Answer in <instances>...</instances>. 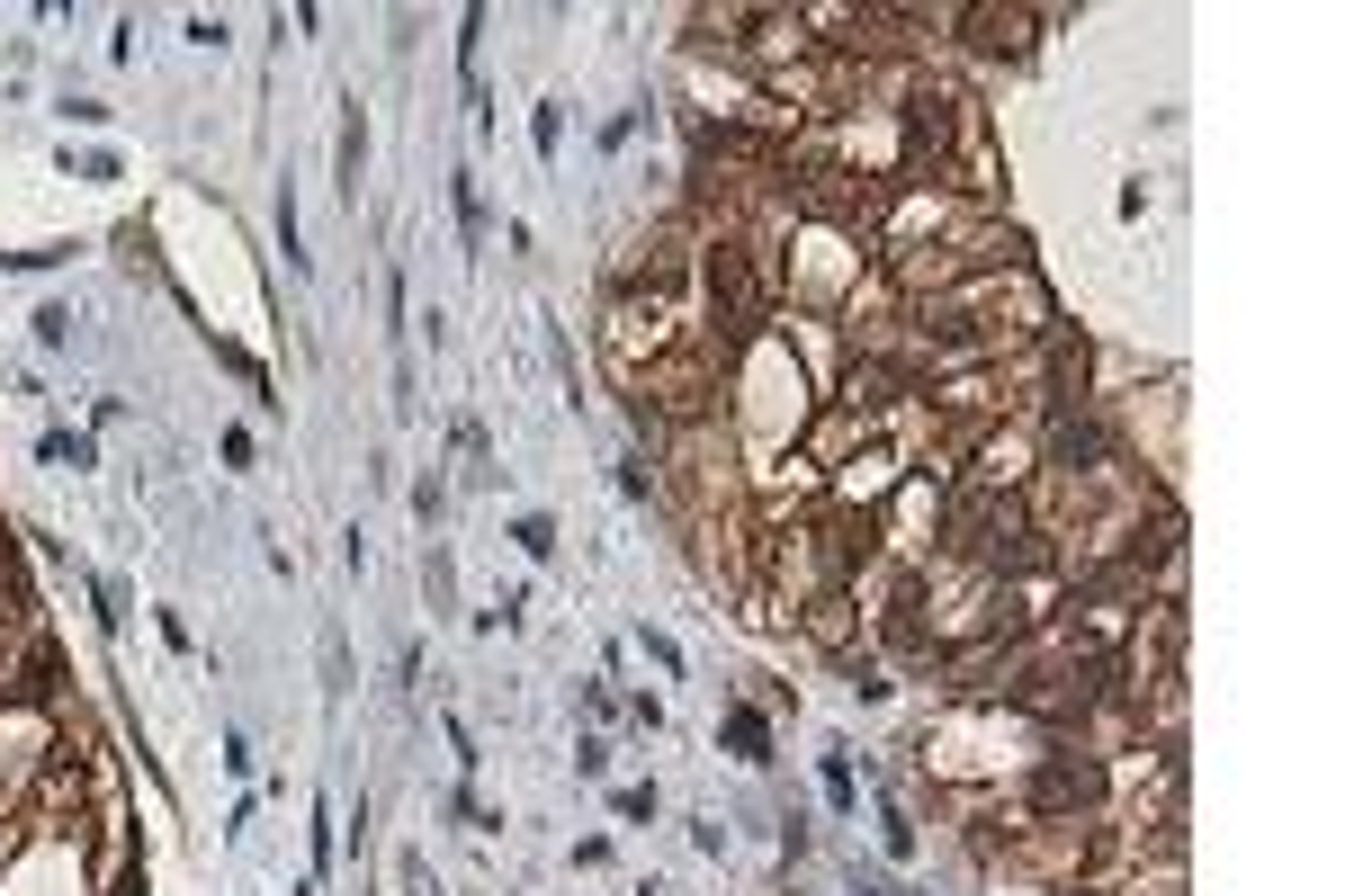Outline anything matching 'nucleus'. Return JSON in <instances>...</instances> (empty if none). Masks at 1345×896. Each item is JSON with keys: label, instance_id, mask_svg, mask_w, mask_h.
<instances>
[{"label": "nucleus", "instance_id": "obj_1", "mask_svg": "<svg viewBox=\"0 0 1345 896\" xmlns=\"http://www.w3.org/2000/svg\"><path fill=\"white\" fill-rule=\"evenodd\" d=\"M727 736H736V744H744L754 762H762V744H772V736H762V717H754V708H736V717H727Z\"/></svg>", "mask_w": 1345, "mask_h": 896}]
</instances>
